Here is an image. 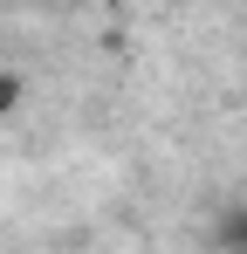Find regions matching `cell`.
I'll use <instances>...</instances> for the list:
<instances>
[{"mask_svg": "<svg viewBox=\"0 0 247 254\" xmlns=\"http://www.w3.org/2000/svg\"><path fill=\"white\" fill-rule=\"evenodd\" d=\"M220 241L234 254H247V206H227V220H220Z\"/></svg>", "mask_w": 247, "mask_h": 254, "instance_id": "obj_1", "label": "cell"}, {"mask_svg": "<svg viewBox=\"0 0 247 254\" xmlns=\"http://www.w3.org/2000/svg\"><path fill=\"white\" fill-rule=\"evenodd\" d=\"M14 96H21V83H14V76H0V110H14Z\"/></svg>", "mask_w": 247, "mask_h": 254, "instance_id": "obj_2", "label": "cell"}]
</instances>
